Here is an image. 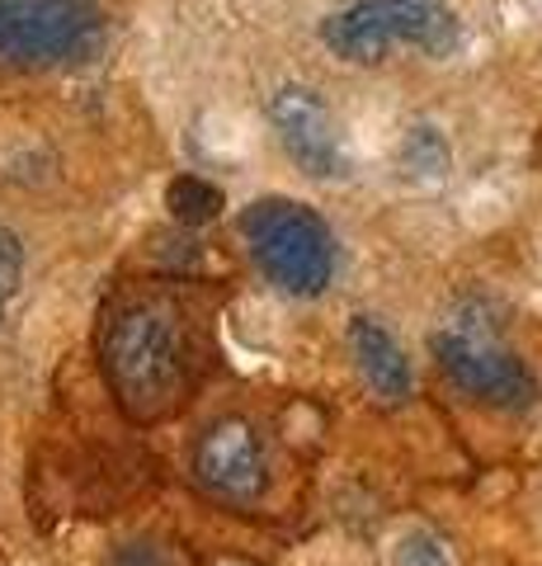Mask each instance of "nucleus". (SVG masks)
I'll return each mask as SVG.
<instances>
[{
    "label": "nucleus",
    "instance_id": "nucleus-2",
    "mask_svg": "<svg viewBox=\"0 0 542 566\" xmlns=\"http://www.w3.org/2000/svg\"><path fill=\"white\" fill-rule=\"evenodd\" d=\"M321 43L344 62H387L396 48L453 57L463 24L448 0H354L321 24Z\"/></svg>",
    "mask_w": 542,
    "mask_h": 566
},
{
    "label": "nucleus",
    "instance_id": "nucleus-7",
    "mask_svg": "<svg viewBox=\"0 0 542 566\" xmlns=\"http://www.w3.org/2000/svg\"><path fill=\"white\" fill-rule=\"evenodd\" d=\"M269 123H274L278 142H284V151L302 166V175H311V180H340L344 175L340 128L307 85H284V91L269 99Z\"/></svg>",
    "mask_w": 542,
    "mask_h": 566
},
{
    "label": "nucleus",
    "instance_id": "nucleus-14",
    "mask_svg": "<svg viewBox=\"0 0 542 566\" xmlns=\"http://www.w3.org/2000/svg\"><path fill=\"white\" fill-rule=\"evenodd\" d=\"M533 151H538V166H542V133H538V147Z\"/></svg>",
    "mask_w": 542,
    "mask_h": 566
},
{
    "label": "nucleus",
    "instance_id": "nucleus-13",
    "mask_svg": "<svg viewBox=\"0 0 542 566\" xmlns=\"http://www.w3.org/2000/svg\"><path fill=\"white\" fill-rule=\"evenodd\" d=\"M109 566H170V562H166L161 547H151V543H128V547H118Z\"/></svg>",
    "mask_w": 542,
    "mask_h": 566
},
{
    "label": "nucleus",
    "instance_id": "nucleus-11",
    "mask_svg": "<svg viewBox=\"0 0 542 566\" xmlns=\"http://www.w3.org/2000/svg\"><path fill=\"white\" fill-rule=\"evenodd\" d=\"M392 566H453L444 543L425 534V528H411V534H401L392 543Z\"/></svg>",
    "mask_w": 542,
    "mask_h": 566
},
{
    "label": "nucleus",
    "instance_id": "nucleus-10",
    "mask_svg": "<svg viewBox=\"0 0 542 566\" xmlns=\"http://www.w3.org/2000/svg\"><path fill=\"white\" fill-rule=\"evenodd\" d=\"M401 166L415 180H448V166H453L448 142L434 128H411L406 142H401Z\"/></svg>",
    "mask_w": 542,
    "mask_h": 566
},
{
    "label": "nucleus",
    "instance_id": "nucleus-9",
    "mask_svg": "<svg viewBox=\"0 0 542 566\" xmlns=\"http://www.w3.org/2000/svg\"><path fill=\"white\" fill-rule=\"evenodd\" d=\"M222 189L213 180H199V175H180V180H170L166 189V208H170V218L174 222H184V227H203V222H213L217 212H222Z\"/></svg>",
    "mask_w": 542,
    "mask_h": 566
},
{
    "label": "nucleus",
    "instance_id": "nucleus-8",
    "mask_svg": "<svg viewBox=\"0 0 542 566\" xmlns=\"http://www.w3.org/2000/svg\"><path fill=\"white\" fill-rule=\"evenodd\" d=\"M349 354H354L359 378L369 382V392L378 401H406L411 397V387H415L411 359L378 316H354V322H349Z\"/></svg>",
    "mask_w": 542,
    "mask_h": 566
},
{
    "label": "nucleus",
    "instance_id": "nucleus-4",
    "mask_svg": "<svg viewBox=\"0 0 542 566\" xmlns=\"http://www.w3.org/2000/svg\"><path fill=\"white\" fill-rule=\"evenodd\" d=\"M104 14L95 0H0V71H57L91 57Z\"/></svg>",
    "mask_w": 542,
    "mask_h": 566
},
{
    "label": "nucleus",
    "instance_id": "nucleus-1",
    "mask_svg": "<svg viewBox=\"0 0 542 566\" xmlns=\"http://www.w3.org/2000/svg\"><path fill=\"white\" fill-rule=\"evenodd\" d=\"M99 364L118 406L132 420L170 416L194 382L189 335L180 316L156 297H137V303L109 312V322L99 331Z\"/></svg>",
    "mask_w": 542,
    "mask_h": 566
},
{
    "label": "nucleus",
    "instance_id": "nucleus-5",
    "mask_svg": "<svg viewBox=\"0 0 542 566\" xmlns=\"http://www.w3.org/2000/svg\"><path fill=\"white\" fill-rule=\"evenodd\" d=\"M429 349L439 368L453 378L458 392L471 401L500 406V411H519L538 397V382L529 374V364L500 340V335L481 322V316H448V322L429 335Z\"/></svg>",
    "mask_w": 542,
    "mask_h": 566
},
{
    "label": "nucleus",
    "instance_id": "nucleus-12",
    "mask_svg": "<svg viewBox=\"0 0 542 566\" xmlns=\"http://www.w3.org/2000/svg\"><path fill=\"white\" fill-rule=\"evenodd\" d=\"M20 279H24V245L10 227H0V316H6L10 297L20 293Z\"/></svg>",
    "mask_w": 542,
    "mask_h": 566
},
{
    "label": "nucleus",
    "instance_id": "nucleus-6",
    "mask_svg": "<svg viewBox=\"0 0 542 566\" xmlns=\"http://www.w3.org/2000/svg\"><path fill=\"white\" fill-rule=\"evenodd\" d=\"M194 476L208 495L232 505H255L269 491V449L259 430L241 416L208 424L194 449Z\"/></svg>",
    "mask_w": 542,
    "mask_h": 566
},
{
    "label": "nucleus",
    "instance_id": "nucleus-3",
    "mask_svg": "<svg viewBox=\"0 0 542 566\" xmlns=\"http://www.w3.org/2000/svg\"><path fill=\"white\" fill-rule=\"evenodd\" d=\"M241 237L259 274L288 297H321L336 279V237L317 208L297 199L251 203L241 212Z\"/></svg>",
    "mask_w": 542,
    "mask_h": 566
}]
</instances>
